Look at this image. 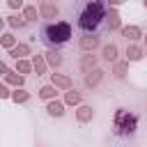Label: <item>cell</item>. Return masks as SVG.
I'll return each mask as SVG.
<instances>
[{
    "instance_id": "30bf717a",
    "label": "cell",
    "mask_w": 147,
    "mask_h": 147,
    "mask_svg": "<svg viewBox=\"0 0 147 147\" xmlns=\"http://www.w3.org/2000/svg\"><path fill=\"white\" fill-rule=\"evenodd\" d=\"M76 119H78L80 124H85V122H92V119H94V110H92V106H85V103H80V106H78V110H76Z\"/></svg>"
},
{
    "instance_id": "4fadbf2b",
    "label": "cell",
    "mask_w": 147,
    "mask_h": 147,
    "mask_svg": "<svg viewBox=\"0 0 147 147\" xmlns=\"http://www.w3.org/2000/svg\"><path fill=\"white\" fill-rule=\"evenodd\" d=\"M46 110H48V115H51V117H62V115H64V101L53 99V101H48V103H46Z\"/></svg>"
},
{
    "instance_id": "6da1fadb",
    "label": "cell",
    "mask_w": 147,
    "mask_h": 147,
    "mask_svg": "<svg viewBox=\"0 0 147 147\" xmlns=\"http://www.w3.org/2000/svg\"><path fill=\"white\" fill-rule=\"evenodd\" d=\"M108 16V5L103 0H90L80 7L78 11V18H76V25L83 34H96L99 28L103 25Z\"/></svg>"
},
{
    "instance_id": "4dcf8cb0",
    "label": "cell",
    "mask_w": 147,
    "mask_h": 147,
    "mask_svg": "<svg viewBox=\"0 0 147 147\" xmlns=\"http://www.w3.org/2000/svg\"><path fill=\"white\" fill-rule=\"evenodd\" d=\"M142 7H145V9H147V0H142Z\"/></svg>"
},
{
    "instance_id": "f1b7e54d",
    "label": "cell",
    "mask_w": 147,
    "mask_h": 147,
    "mask_svg": "<svg viewBox=\"0 0 147 147\" xmlns=\"http://www.w3.org/2000/svg\"><path fill=\"white\" fill-rule=\"evenodd\" d=\"M0 71H2V74H7V64H5L2 60H0Z\"/></svg>"
},
{
    "instance_id": "3957f363",
    "label": "cell",
    "mask_w": 147,
    "mask_h": 147,
    "mask_svg": "<svg viewBox=\"0 0 147 147\" xmlns=\"http://www.w3.org/2000/svg\"><path fill=\"white\" fill-rule=\"evenodd\" d=\"M115 131L117 133H133L136 131V115H129L124 108H117V115H115Z\"/></svg>"
},
{
    "instance_id": "ffe728a7",
    "label": "cell",
    "mask_w": 147,
    "mask_h": 147,
    "mask_svg": "<svg viewBox=\"0 0 147 147\" xmlns=\"http://www.w3.org/2000/svg\"><path fill=\"white\" fill-rule=\"evenodd\" d=\"M92 69H96V57H94V55H83V60H80V71L90 74Z\"/></svg>"
},
{
    "instance_id": "7a4b0ae2",
    "label": "cell",
    "mask_w": 147,
    "mask_h": 147,
    "mask_svg": "<svg viewBox=\"0 0 147 147\" xmlns=\"http://www.w3.org/2000/svg\"><path fill=\"white\" fill-rule=\"evenodd\" d=\"M74 34V28L69 21H51L41 28V41L48 46V51H57L60 46L69 44Z\"/></svg>"
},
{
    "instance_id": "d6986e66",
    "label": "cell",
    "mask_w": 147,
    "mask_h": 147,
    "mask_svg": "<svg viewBox=\"0 0 147 147\" xmlns=\"http://www.w3.org/2000/svg\"><path fill=\"white\" fill-rule=\"evenodd\" d=\"M32 71H37V76H44L46 74V62H44V55H32Z\"/></svg>"
},
{
    "instance_id": "e0dca14e",
    "label": "cell",
    "mask_w": 147,
    "mask_h": 147,
    "mask_svg": "<svg viewBox=\"0 0 147 147\" xmlns=\"http://www.w3.org/2000/svg\"><path fill=\"white\" fill-rule=\"evenodd\" d=\"M9 99L14 103H25V101H30V92L23 90V87H16V90H11V96Z\"/></svg>"
},
{
    "instance_id": "484cf974",
    "label": "cell",
    "mask_w": 147,
    "mask_h": 147,
    "mask_svg": "<svg viewBox=\"0 0 147 147\" xmlns=\"http://www.w3.org/2000/svg\"><path fill=\"white\" fill-rule=\"evenodd\" d=\"M7 23L16 30V28H25V21H23V16H18V14H11V16H7Z\"/></svg>"
},
{
    "instance_id": "44dd1931",
    "label": "cell",
    "mask_w": 147,
    "mask_h": 147,
    "mask_svg": "<svg viewBox=\"0 0 147 147\" xmlns=\"http://www.w3.org/2000/svg\"><path fill=\"white\" fill-rule=\"evenodd\" d=\"M39 99H44V101H53L55 99V94H57V90L53 87V85H44V87H39Z\"/></svg>"
},
{
    "instance_id": "1f68e13d",
    "label": "cell",
    "mask_w": 147,
    "mask_h": 147,
    "mask_svg": "<svg viewBox=\"0 0 147 147\" xmlns=\"http://www.w3.org/2000/svg\"><path fill=\"white\" fill-rule=\"evenodd\" d=\"M142 39H145V46H147V34H142Z\"/></svg>"
},
{
    "instance_id": "8fae6325",
    "label": "cell",
    "mask_w": 147,
    "mask_h": 147,
    "mask_svg": "<svg viewBox=\"0 0 147 147\" xmlns=\"http://www.w3.org/2000/svg\"><path fill=\"white\" fill-rule=\"evenodd\" d=\"M44 62H46L48 67L55 69V67H60V64L64 62V57H62L60 51H46V53H44Z\"/></svg>"
},
{
    "instance_id": "9a60e30c",
    "label": "cell",
    "mask_w": 147,
    "mask_h": 147,
    "mask_svg": "<svg viewBox=\"0 0 147 147\" xmlns=\"http://www.w3.org/2000/svg\"><path fill=\"white\" fill-rule=\"evenodd\" d=\"M117 53H119V48L115 46V44H106L103 48H101V55H103V60L106 62H117Z\"/></svg>"
},
{
    "instance_id": "7c38bea8",
    "label": "cell",
    "mask_w": 147,
    "mask_h": 147,
    "mask_svg": "<svg viewBox=\"0 0 147 147\" xmlns=\"http://www.w3.org/2000/svg\"><path fill=\"white\" fill-rule=\"evenodd\" d=\"M9 55H11L14 60H25V55H32V48H30L28 44H16V46L9 51Z\"/></svg>"
},
{
    "instance_id": "52a82bcc",
    "label": "cell",
    "mask_w": 147,
    "mask_h": 147,
    "mask_svg": "<svg viewBox=\"0 0 147 147\" xmlns=\"http://www.w3.org/2000/svg\"><path fill=\"white\" fill-rule=\"evenodd\" d=\"M119 32H122V37H126L131 44H133V41H138V39H142V30H140L138 25H124Z\"/></svg>"
},
{
    "instance_id": "f546056e",
    "label": "cell",
    "mask_w": 147,
    "mask_h": 147,
    "mask_svg": "<svg viewBox=\"0 0 147 147\" xmlns=\"http://www.w3.org/2000/svg\"><path fill=\"white\" fill-rule=\"evenodd\" d=\"M5 23H7V21H5V18H2V16H0V30H2V28H5Z\"/></svg>"
},
{
    "instance_id": "2e32d148",
    "label": "cell",
    "mask_w": 147,
    "mask_h": 147,
    "mask_svg": "<svg viewBox=\"0 0 147 147\" xmlns=\"http://www.w3.org/2000/svg\"><path fill=\"white\" fill-rule=\"evenodd\" d=\"M23 83H25V78H23V76H18L16 71H9V69H7V74H5V85L23 87Z\"/></svg>"
},
{
    "instance_id": "cb8c5ba5",
    "label": "cell",
    "mask_w": 147,
    "mask_h": 147,
    "mask_svg": "<svg viewBox=\"0 0 147 147\" xmlns=\"http://www.w3.org/2000/svg\"><path fill=\"white\" fill-rule=\"evenodd\" d=\"M16 44H18V41H16V37H14L11 32H5V34H0V46H2V48L11 51V48H14Z\"/></svg>"
},
{
    "instance_id": "ac0fdd59",
    "label": "cell",
    "mask_w": 147,
    "mask_h": 147,
    "mask_svg": "<svg viewBox=\"0 0 147 147\" xmlns=\"http://www.w3.org/2000/svg\"><path fill=\"white\" fill-rule=\"evenodd\" d=\"M23 21L28 23V21H37V16H39V9H37V5H23Z\"/></svg>"
},
{
    "instance_id": "5bb4252c",
    "label": "cell",
    "mask_w": 147,
    "mask_h": 147,
    "mask_svg": "<svg viewBox=\"0 0 147 147\" xmlns=\"http://www.w3.org/2000/svg\"><path fill=\"white\" fill-rule=\"evenodd\" d=\"M106 25H108V30H122V18H119V14L115 9H108Z\"/></svg>"
},
{
    "instance_id": "7402d4cb",
    "label": "cell",
    "mask_w": 147,
    "mask_h": 147,
    "mask_svg": "<svg viewBox=\"0 0 147 147\" xmlns=\"http://www.w3.org/2000/svg\"><path fill=\"white\" fill-rule=\"evenodd\" d=\"M64 103H69V106H80V103H83V94L76 92V90H69V92L64 94Z\"/></svg>"
},
{
    "instance_id": "603a6c76",
    "label": "cell",
    "mask_w": 147,
    "mask_h": 147,
    "mask_svg": "<svg viewBox=\"0 0 147 147\" xmlns=\"http://www.w3.org/2000/svg\"><path fill=\"white\" fill-rule=\"evenodd\" d=\"M16 74L25 78V74H32V62L30 60H16Z\"/></svg>"
},
{
    "instance_id": "d4e9b609",
    "label": "cell",
    "mask_w": 147,
    "mask_h": 147,
    "mask_svg": "<svg viewBox=\"0 0 147 147\" xmlns=\"http://www.w3.org/2000/svg\"><path fill=\"white\" fill-rule=\"evenodd\" d=\"M126 69H129V62H126V60H122V62L117 60V62H115V67H113V74H115V78H119V80H122V78L126 76Z\"/></svg>"
},
{
    "instance_id": "4316f807",
    "label": "cell",
    "mask_w": 147,
    "mask_h": 147,
    "mask_svg": "<svg viewBox=\"0 0 147 147\" xmlns=\"http://www.w3.org/2000/svg\"><path fill=\"white\" fill-rule=\"evenodd\" d=\"M9 96H11V90L5 83H0V99H9Z\"/></svg>"
},
{
    "instance_id": "277c9868",
    "label": "cell",
    "mask_w": 147,
    "mask_h": 147,
    "mask_svg": "<svg viewBox=\"0 0 147 147\" xmlns=\"http://www.w3.org/2000/svg\"><path fill=\"white\" fill-rule=\"evenodd\" d=\"M51 85H53L55 90H64V92L74 90V80H71V76H67V74H51Z\"/></svg>"
},
{
    "instance_id": "ba28073f",
    "label": "cell",
    "mask_w": 147,
    "mask_h": 147,
    "mask_svg": "<svg viewBox=\"0 0 147 147\" xmlns=\"http://www.w3.org/2000/svg\"><path fill=\"white\" fill-rule=\"evenodd\" d=\"M142 55H145L142 46H138V44H129L126 46V62H138V60H142Z\"/></svg>"
},
{
    "instance_id": "83f0119b",
    "label": "cell",
    "mask_w": 147,
    "mask_h": 147,
    "mask_svg": "<svg viewBox=\"0 0 147 147\" xmlns=\"http://www.w3.org/2000/svg\"><path fill=\"white\" fill-rule=\"evenodd\" d=\"M9 9H23V0H7Z\"/></svg>"
},
{
    "instance_id": "8992f818",
    "label": "cell",
    "mask_w": 147,
    "mask_h": 147,
    "mask_svg": "<svg viewBox=\"0 0 147 147\" xmlns=\"http://www.w3.org/2000/svg\"><path fill=\"white\" fill-rule=\"evenodd\" d=\"M37 9H39V16H41V18H55V16L60 14L57 5H55V2H51V0H41Z\"/></svg>"
},
{
    "instance_id": "9c48e42d",
    "label": "cell",
    "mask_w": 147,
    "mask_h": 147,
    "mask_svg": "<svg viewBox=\"0 0 147 147\" xmlns=\"http://www.w3.org/2000/svg\"><path fill=\"white\" fill-rule=\"evenodd\" d=\"M103 76H106L103 69H92V71L85 76V87H96V85L103 80Z\"/></svg>"
},
{
    "instance_id": "5b68a950",
    "label": "cell",
    "mask_w": 147,
    "mask_h": 147,
    "mask_svg": "<svg viewBox=\"0 0 147 147\" xmlns=\"http://www.w3.org/2000/svg\"><path fill=\"white\" fill-rule=\"evenodd\" d=\"M99 46H101V39H99L96 34H83V37L78 39V48L85 51V53H92V51L99 48Z\"/></svg>"
}]
</instances>
